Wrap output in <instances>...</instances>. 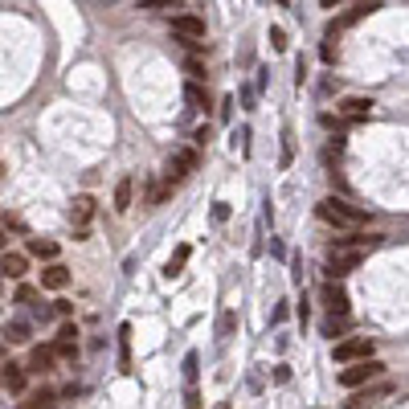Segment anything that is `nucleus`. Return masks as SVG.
<instances>
[{"mask_svg":"<svg viewBox=\"0 0 409 409\" xmlns=\"http://www.w3.org/2000/svg\"><path fill=\"white\" fill-rule=\"evenodd\" d=\"M53 406H57V393H53V389H37L25 409H53Z\"/></svg>","mask_w":409,"mask_h":409,"instance_id":"nucleus-21","label":"nucleus"},{"mask_svg":"<svg viewBox=\"0 0 409 409\" xmlns=\"http://www.w3.org/2000/svg\"><path fill=\"white\" fill-rule=\"evenodd\" d=\"M184 70H188V78H192V82H201V78H205V74H209V70H205V62H201V57H188V62H184Z\"/></svg>","mask_w":409,"mask_h":409,"instance_id":"nucleus-25","label":"nucleus"},{"mask_svg":"<svg viewBox=\"0 0 409 409\" xmlns=\"http://www.w3.org/2000/svg\"><path fill=\"white\" fill-rule=\"evenodd\" d=\"M184 98H188V107L209 111V94H205V87H201V82H188V87H184Z\"/></svg>","mask_w":409,"mask_h":409,"instance_id":"nucleus-19","label":"nucleus"},{"mask_svg":"<svg viewBox=\"0 0 409 409\" xmlns=\"http://www.w3.org/2000/svg\"><path fill=\"white\" fill-rule=\"evenodd\" d=\"M385 393H389V385H372V389H361V393H352V401H348L344 409H368L376 397H385Z\"/></svg>","mask_w":409,"mask_h":409,"instance_id":"nucleus-14","label":"nucleus"},{"mask_svg":"<svg viewBox=\"0 0 409 409\" xmlns=\"http://www.w3.org/2000/svg\"><path fill=\"white\" fill-rule=\"evenodd\" d=\"M33 299H37L33 287H17V303H33Z\"/></svg>","mask_w":409,"mask_h":409,"instance_id":"nucleus-29","label":"nucleus"},{"mask_svg":"<svg viewBox=\"0 0 409 409\" xmlns=\"http://www.w3.org/2000/svg\"><path fill=\"white\" fill-rule=\"evenodd\" d=\"M184 409H201V393L188 385V397H184Z\"/></svg>","mask_w":409,"mask_h":409,"instance_id":"nucleus-31","label":"nucleus"},{"mask_svg":"<svg viewBox=\"0 0 409 409\" xmlns=\"http://www.w3.org/2000/svg\"><path fill=\"white\" fill-rule=\"evenodd\" d=\"M319 57H323V62H327V66H331V62H336V49H331V42H323V49H319Z\"/></svg>","mask_w":409,"mask_h":409,"instance_id":"nucleus-32","label":"nucleus"},{"mask_svg":"<svg viewBox=\"0 0 409 409\" xmlns=\"http://www.w3.org/2000/svg\"><path fill=\"white\" fill-rule=\"evenodd\" d=\"M74 336H78V327H74V323H66V327L57 331V340H53L57 361H74V356H78V340H74Z\"/></svg>","mask_w":409,"mask_h":409,"instance_id":"nucleus-9","label":"nucleus"},{"mask_svg":"<svg viewBox=\"0 0 409 409\" xmlns=\"http://www.w3.org/2000/svg\"><path fill=\"white\" fill-rule=\"evenodd\" d=\"M316 217L323 221V226H336V229H356V226H364V209L348 205L344 197H323V201L316 205Z\"/></svg>","mask_w":409,"mask_h":409,"instance_id":"nucleus-1","label":"nucleus"},{"mask_svg":"<svg viewBox=\"0 0 409 409\" xmlns=\"http://www.w3.org/2000/svg\"><path fill=\"white\" fill-rule=\"evenodd\" d=\"M184 376H188V385L197 381V352H188V356H184Z\"/></svg>","mask_w":409,"mask_h":409,"instance_id":"nucleus-27","label":"nucleus"},{"mask_svg":"<svg viewBox=\"0 0 409 409\" xmlns=\"http://www.w3.org/2000/svg\"><path fill=\"white\" fill-rule=\"evenodd\" d=\"M0 274H4V278H25V274H29V258L4 250V254H0Z\"/></svg>","mask_w":409,"mask_h":409,"instance_id":"nucleus-11","label":"nucleus"},{"mask_svg":"<svg viewBox=\"0 0 409 409\" xmlns=\"http://www.w3.org/2000/svg\"><path fill=\"white\" fill-rule=\"evenodd\" d=\"M233 331H237V311H221V319H217V336L229 340Z\"/></svg>","mask_w":409,"mask_h":409,"instance_id":"nucleus-24","label":"nucleus"},{"mask_svg":"<svg viewBox=\"0 0 409 409\" xmlns=\"http://www.w3.org/2000/svg\"><path fill=\"white\" fill-rule=\"evenodd\" d=\"M29 331H33V327H29L25 319H12V323L4 327V340H8V344H29Z\"/></svg>","mask_w":409,"mask_h":409,"instance_id":"nucleus-18","label":"nucleus"},{"mask_svg":"<svg viewBox=\"0 0 409 409\" xmlns=\"http://www.w3.org/2000/svg\"><path fill=\"white\" fill-rule=\"evenodd\" d=\"M0 381H4L12 393H21V389H25V368H21V364H4V376H0Z\"/></svg>","mask_w":409,"mask_h":409,"instance_id":"nucleus-20","label":"nucleus"},{"mask_svg":"<svg viewBox=\"0 0 409 409\" xmlns=\"http://www.w3.org/2000/svg\"><path fill=\"white\" fill-rule=\"evenodd\" d=\"M4 246H8V233H4V229H0V254H4Z\"/></svg>","mask_w":409,"mask_h":409,"instance_id":"nucleus-33","label":"nucleus"},{"mask_svg":"<svg viewBox=\"0 0 409 409\" xmlns=\"http://www.w3.org/2000/svg\"><path fill=\"white\" fill-rule=\"evenodd\" d=\"M53 361H57L53 344H46V348H33V352H29V372H53Z\"/></svg>","mask_w":409,"mask_h":409,"instance_id":"nucleus-13","label":"nucleus"},{"mask_svg":"<svg viewBox=\"0 0 409 409\" xmlns=\"http://www.w3.org/2000/svg\"><path fill=\"white\" fill-rule=\"evenodd\" d=\"M323 307H327V316H348V291L340 282H327L323 287Z\"/></svg>","mask_w":409,"mask_h":409,"instance_id":"nucleus-8","label":"nucleus"},{"mask_svg":"<svg viewBox=\"0 0 409 409\" xmlns=\"http://www.w3.org/2000/svg\"><path fill=\"white\" fill-rule=\"evenodd\" d=\"M29 254L53 262V258H57V242H49V237H29Z\"/></svg>","mask_w":409,"mask_h":409,"instance_id":"nucleus-17","label":"nucleus"},{"mask_svg":"<svg viewBox=\"0 0 409 409\" xmlns=\"http://www.w3.org/2000/svg\"><path fill=\"white\" fill-rule=\"evenodd\" d=\"M91 217H94V197H87V192H82V197H74V205H70V221H74L78 229H87Z\"/></svg>","mask_w":409,"mask_h":409,"instance_id":"nucleus-12","label":"nucleus"},{"mask_svg":"<svg viewBox=\"0 0 409 409\" xmlns=\"http://www.w3.org/2000/svg\"><path fill=\"white\" fill-rule=\"evenodd\" d=\"M188 254H192V250H188V246H176V254H172V258H168V278H176V274L184 271V262H188Z\"/></svg>","mask_w":409,"mask_h":409,"instance_id":"nucleus-22","label":"nucleus"},{"mask_svg":"<svg viewBox=\"0 0 409 409\" xmlns=\"http://www.w3.org/2000/svg\"><path fill=\"white\" fill-rule=\"evenodd\" d=\"M385 376V364L376 361V356H368V361H352L344 372H340V385H348V389H364L368 381H381Z\"/></svg>","mask_w":409,"mask_h":409,"instance_id":"nucleus-3","label":"nucleus"},{"mask_svg":"<svg viewBox=\"0 0 409 409\" xmlns=\"http://www.w3.org/2000/svg\"><path fill=\"white\" fill-rule=\"evenodd\" d=\"M197 152H188V147H181V152H172L168 156V168H164V176H168V184H181V181H188L192 172H197Z\"/></svg>","mask_w":409,"mask_h":409,"instance_id":"nucleus-5","label":"nucleus"},{"mask_svg":"<svg viewBox=\"0 0 409 409\" xmlns=\"http://www.w3.org/2000/svg\"><path fill=\"white\" fill-rule=\"evenodd\" d=\"M271 46H274V49H287V33H282L278 25H274V29H271Z\"/></svg>","mask_w":409,"mask_h":409,"instance_id":"nucleus-30","label":"nucleus"},{"mask_svg":"<svg viewBox=\"0 0 409 409\" xmlns=\"http://www.w3.org/2000/svg\"><path fill=\"white\" fill-rule=\"evenodd\" d=\"M372 115V98H344L340 102V119L344 123H364Z\"/></svg>","mask_w":409,"mask_h":409,"instance_id":"nucleus-10","label":"nucleus"},{"mask_svg":"<svg viewBox=\"0 0 409 409\" xmlns=\"http://www.w3.org/2000/svg\"><path fill=\"white\" fill-rule=\"evenodd\" d=\"M143 12H164V8H176V0H139Z\"/></svg>","mask_w":409,"mask_h":409,"instance_id":"nucleus-26","label":"nucleus"},{"mask_svg":"<svg viewBox=\"0 0 409 409\" xmlns=\"http://www.w3.org/2000/svg\"><path fill=\"white\" fill-rule=\"evenodd\" d=\"M376 8H381V0H356V4H352V8H344V12H340L336 21H327V33H323V42H336V37H340L344 29L361 25L364 17H372Z\"/></svg>","mask_w":409,"mask_h":409,"instance_id":"nucleus-2","label":"nucleus"},{"mask_svg":"<svg viewBox=\"0 0 409 409\" xmlns=\"http://www.w3.org/2000/svg\"><path fill=\"white\" fill-rule=\"evenodd\" d=\"M331 356H336L340 364L368 361V356H372V340H368V336H356V340H340V344L331 348Z\"/></svg>","mask_w":409,"mask_h":409,"instance_id":"nucleus-6","label":"nucleus"},{"mask_svg":"<svg viewBox=\"0 0 409 409\" xmlns=\"http://www.w3.org/2000/svg\"><path fill=\"white\" fill-rule=\"evenodd\" d=\"M319 4H323V8H336V4H344V0H319Z\"/></svg>","mask_w":409,"mask_h":409,"instance_id":"nucleus-34","label":"nucleus"},{"mask_svg":"<svg viewBox=\"0 0 409 409\" xmlns=\"http://www.w3.org/2000/svg\"><path fill=\"white\" fill-rule=\"evenodd\" d=\"M213 221H217V226L229 221V205H226V201H217V205H213Z\"/></svg>","mask_w":409,"mask_h":409,"instance_id":"nucleus-28","label":"nucleus"},{"mask_svg":"<svg viewBox=\"0 0 409 409\" xmlns=\"http://www.w3.org/2000/svg\"><path fill=\"white\" fill-rule=\"evenodd\" d=\"M172 37L181 42V46L197 49L205 42V21L201 17H192V12H181V17H172Z\"/></svg>","mask_w":409,"mask_h":409,"instance_id":"nucleus-4","label":"nucleus"},{"mask_svg":"<svg viewBox=\"0 0 409 409\" xmlns=\"http://www.w3.org/2000/svg\"><path fill=\"white\" fill-rule=\"evenodd\" d=\"M361 262H364V250H331L327 254V274L331 278H344V274L356 271Z\"/></svg>","mask_w":409,"mask_h":409,"instance_id":"nucleus-7","label":"nucleus"},{"mask_svg":"<svg viewBox=\"0 0 409 409\" xmlns=\"http://www.w3.org/2000/svg\"><path fill=\"white\" fill-rule=\"evenodd\" d=\"M344 331H348V316H327L323 319V336L336 340V336H344Z\"/></svg>","mask_w":409,"mask_h":409,"instance_id":"nucleus-23","label":"nucleus"},{"mask_svg":"<svg viewBox=\"0 0 409 409\" xmlns=\"http://www.w3.org/2000/svg\"><path fill=\"white\" fill-rule=\"evenodd\" d=\"M66 282H70V271H66V266H57V262L42 271V287H46V291H62Z\"/></svg>","mask_w":409,"mask_h":409,"instance_id":"nucleus-15","label":"nucleus"},{"mask_svg":"<svg viewBox=\"0 0 409 409\" xmlns=\"http://www.w3.org/2000/svg\"><path fill=\"white\" fill-rule=\"evenodd\" d=\"M217 409H229V406H226V401H221V406H217Z\"/></svg>","mask_w":409,"mask_h":409,"instance_id":"nucleus-35","label":"nucleus"},{"mask_svg":"<svg viewBox=\"0 0 409 409\" xmlns=\"http://www.w3.org/2000/svg\"><path fill=\"white\" fill-rule=\"evenodd\" d=\"M131 197H136V181H131V176H123V181L115 184V209H119V213H127V209H131Z\"/></svg>","mask_w":409,"mask_h":409,"instance_id":"nucleus-16","label":"nucleus"}]
</instances>
